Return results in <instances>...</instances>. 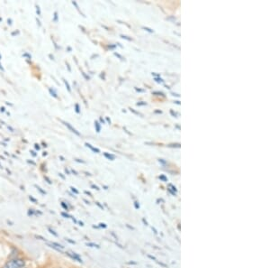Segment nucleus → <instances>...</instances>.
<instances>
[{"label":"nucleus","mask_w":270,"mask_h":268,"mask_svg":"<svg viewBox=\"0 0 270 268\" xmlns=\"http://www.w3.org/2000/svg\"><path fill=\"white\" fill-rule=\"evenodd\" d=\"M25 265V261L21 258H15L7 261L3 268H23Z\"/></svg>","instance_id":"f257e3e1"},{"label":"nucleus","mask_w":270,"mask_h":268,"mask_svg":"<svg viewBox=\"0 0 270 268\" xmlns=\"http://www.w3.org/2000/svg\"><path fill=\"white\" fill-rule=\"evenodd\" d=\"M47 245L49 247H52L55 249L56 251H59V252H61L62 249H64V246L62 245L59 244V243H56V242H52V243H47Z\"/></svg>","instance_id":"f03ea898"},{"label":"nucleus","mask_w":270,"mask_h":268,"mask_svg":"<svg viewBox=\"0 0 270 268\" xmlns=\"http://www.w3.org/2000/svg\"><path fill=\"white\" fill-rule=\"evenodd\" d=\"M69 256H70V258H72L73 260L75 261H77L78 263H83V261H82V259L79 257V255H77V254H76V253H70V252H67L66 253Z\"/></svg>","instance_id":"7ed1b4c3"},{"label":"nucleus","mask_w":270,"mask_h":268,"mask_svg":"<svg viewBox=\"0 0 270 268\" xmlns=\"http://www.w3.org/2000/svg\"><path fill=\"white\" fill-rule=\"evenodd\" d=\"M169 190L170 192L173 194V195H175L176 194V192H177V188L175 187V186H173L172 184H169Z\"/></svg>","instance_id":"20e7f679"},{"label":"nucleus","mask_w":270,"mask_h":268,"mask_svg":"<svg viewBox=\"0 0 270 268\" xmlns=\"http://www.w3.org/2000/svg\"><path fill=\"white\" fill-rule=\"evenodd\" d=\"M86 245H87V246H90V247H96V248H100V246H99L98 245L94 244V243H87V244H86Z\"/></svg>","instance_id":"39448f33"},{"label":"nucleus","mask_w":270,"mask_h":268,"mask_svg":"<svg viewBox=\"0 0 270 268\" xmlns=\"http://www.w3.org/2000/svg\"><path fill=\"white\" fill-rule=\"evenodd\" d=\"M48 230H49V232H50L51 234H52V235H53V236H55V237H58V236H59V235H58V234H57V233H56V232H55V231H54L52 229H51V228H48Z\"/></svg>","instance_id":"423d86ee"},{"label":"nucleus","mask_w":270,"mask_h":268,"mask_svg":"<svg viewBox=\"0 0 270 268\" xmlns=\"http://www.w3.org/2000/svg\"><path fill=\"white\" fill-rule=\"evenodd\" d=\"M61 215L63 216V217H65V218H68V219H71V218H72V217H71V216H70L69 214H66V213H64V212H62Z\"/></svg>","instance_id":"0eeeda50"},{"label":"nucleus","mask_w":270,"mask_h":268,"mask_svg":"<svg viewBox=\"0 0 270 268\" xmlns=\"http://www.w3.org/2000/svg\"><path fill=\"white\" fill-rule=\"evenodd\" d=\"M105 155H106V157L109 158V159H111V160H114V159H115V156H114V155H111V154H106Z\"/></svg>","instance_id":"6e6552de"},{"label":"nucleus","mask_w":270,"mask_h":268,"mask_svg":"<svg viewBox=\"0 0 270 268\" xmlns=\"http://www.w3.org/2000/svg\"><path fill=\"white\" fill-rule=\"evenodd\" d=\"M160 180H162V181H168V179H167V178H166L164 175H160Z\"/></svg>","instance_id":"1a4fd4ad"},{"label":"nucleus","mask_w":270,"mask_h":268,"mask_svg":"<svg viewBox=\"0 0 270 268\" xmlns=\"http://www.w3.org/2000/svg\"><path fill=\"white\" fill-rule=\"evenodd\" d=\"M99 227L103 228V229H106L107 226H106V224H105V223H100V224H99Z\"/></svg>","instance_id":"9d476101"},{"label":"nucleus","mask_w":270,"mask_h":268,"mask_svg":"<svg viewBox=\"0 0 270 268\" xmlns=\"http://www.w3.org/2000/svg\"><path fill=\"white\" fill-rule=\"evenodd\" d=\"M34 237H35V238H40V239H41V240H43V241H45V240H46V239H45V238H44V237H41V236H37V235H35V236H34Z\"/></svg>","instance_id":"9b49d317"},{"label":"nucleus","mask_w":270,"mask_h":268,"mask_svg":"<svg viewBox=\"0 0 270 268\" xmlns=\"http://www.w3.org/2000/svg\"><path fill=\"white\" fill-rule=\"evenodd\" d=\"M61 205H62V207H63V208H64V209L66 210H69V208H68V206L65 205V204H64L63 202H62V203H61Z\"/></svg>","instance_id":"f8f14e48"},{"label":"nucleus","mask_w":270,"mask_h":268,"mask_svg":"<svg viewBox=\"0 0 270 268\" xmlns=\"http://www.w3.org/2000/svg\"><path fill=\"white\" fill-rule=\"evenodd\" d=\"M143 29H144V30H146V31L150 32V33H153V30H151V29H150V28H147V27H143Z\"/></svg>","instance_id":"ddd939ff"},{"label":"nucleus","mask_w":270,"mask_h":268,"mask_svg":"<svg viewBox=\"0 0 270 268\" xmlns=\"http://www.w3.org/2000/svg\"><path fill=\"white\" fill-rule=\"evenodd\" d=\"M66 240H67L68 242H70V243H71V244H76V242H75V241H72V240H70V238H67Z\"/></svg>","instance_id":"4468645a"},{"label":"nucleus","mask_w":270,"mask_h":268,"mask_svg":"<svg viewBox=\"0 0 270 268\" xmlns=\"http://www.w3.org/2000/svg\"><path fill=\"white\" fill-rule=\"evenodd\" d=\"M155 80H156L157 82H163V79H158V78H156V79H155Z\"/></svg>","instance_id":"2eb2a0df"},{"label":"nucleus","mask_w":270,"mask_h":268,"mask_svg":"<svg viewBox=\"0 0 270 268\" xmlns=\"http://www.w3.org/2000/svg\"><path fill=\"white\" fill-rule=\"evenodd\" d=\"M134 205H135V208H136V209H139L140 208V205L138 204V202H136V201L134 202Z\"/></svg>","instance_id":"dca6fc26"},{"label":"nucleus","mask_w":270,"mask_h":268,"mask_svg":"<svg viewBox=\"0 0 270 268\" xmlns=\"http://www.w3.org/2000/svg\"><path fill=\"white\" fill-rule=\"evenodd\" d=\"M153 94H158V95H161V96H163V93L162 92H157V91H155V92H153Z\"/></svg>","instance_id":"f3484780"},{"label":"nucleus","mask_w":270,"mask_h":268,"mask_svg":"<svg viewBox=\"0 0 270 268\" xmlns=\"http://www.w3.org/2000/svg\"><path fill=\"white\" fill-rule=\"evenodd\" d=\"M142 221H143V223L146 225V226H148V222H147L146 220H145V219H142Z\"/></svg>","instance_id":"a211bd4d"},{"label":"nucleus","mask_w":270,"mask_h":268,"mask_svg":"<svg viewBox=\"0 0 270 268\" xmlns=\"http://www.w3.org/2000/svg\"><path fill=\"white\" fill-rule=\"evenodd\" d=\"M151 229H152V230H153V231H154V233H155V234H156V235H157V234H158V232H157V230H156V229H155L154 228H153V227H152V228H151Z\"/></svg>","instance_id":"6ab92c4d"},{"label":"nucleus","mask_w":270,"mask_h":268,"mask_svg":"<svg viewBox=\"0 0 270 268\" xmlns=\"http://www.w3.org/2000/svg\"><path fill=\"white\" fill-rule=\"evenodd\" d=\"M138 106H141V105H146V103H137Z\"/></svg>","instance_id":"aec40b11"},{"label":"nucleus","mask_w":270,"mask_h":268,"mask_svg":"<svg viewBox=\"0 0 270 268\" xmlns=\"http://www.w3.org/2000/svg\"><path fill=\"white\" fill-rule=\"evenodd\" d=\"M71 189H72V190H73V191H74L75 193H77V190H75V188H71Z\"/></svg>","instance_id":"412c9836"},{"label":"nucleus","mask_w":270,"mask_h":268,"mask_svg":"<svg viewBox=\"0 0 270 268\" xmlns=\"http://www.w3.org/2000/svg\"><path fill=\"white\" fill-rule=\"evenodd\" d=\"M92 187H93V188H95V189H96V190H99V189H98V187H97V186H95V185H92Z\"/></svg>","instance_id":"4be33fe9"},{"label":"nucleus","mask_w":270,"mask_h":268,"mask_svg":"<svg viewBox=\"0 0 270 268\" xmlns=\"http://www.w3.org/2000/svg\"><path fill=\"white\" fill-rule=\"evenodd\" d=\"M155 113H160V114H161L162 112H161V111H160V110H156V111H155Z\"/></svg>","instance_id":"5701e85b"},{"label":"nucleus","mask_w":270,"mask_h":268,"mask_svg":"<svg viewBox=\"0 0 270 268\" xmlns=\"http://www.w3.org/2000/svg\"><path fill=\"white\" fill-rule=\"evenodd\" d=\"M96 204H97V205L99 206V207H100L101 209H103V206H101V205H100V204H99V203H98V202H96Z\"/></svg>","instance_id":"b1692460"},{"label":"nucleus","mask_w":270,"mask_h":268,"mask_svg":"<svg viewBox=\"0 0 270 268\" xmlns=\"http://www.w3.org/2000/svg\"><path fill=\"white\" fill-rule=\"evenodd\" d=\"M79 224H80V226H84V225H83V222H79Z\"/></svg>","instance_id":"393cba45"}]
</instances>
